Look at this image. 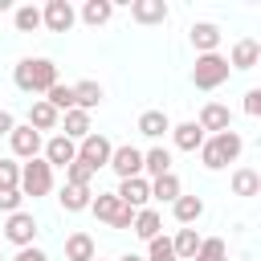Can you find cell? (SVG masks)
<instances>
[{"mask_svg":"<svg viewBox=\"0 0 261 261\" xmlns=\"http://www.w3.org/2000/svg\"><path fill=\"white\" fill-rule=\"evenodd\" d=\"M245 114H253V118L261 114V90H249L245 94Z\"/></svg>","mask_w":261,"mask_h":261,"instance_id":"cell-38","label":"cell"},{"mask_svg":"<svg viewBox=\"0 0 261 261\" xmlns=\"http://www.w3.org/2000/svg\"><path fill=\"white\" fill-rule=\"evenodd\" d=\"M130 16H135L139 24H163V20H167V4H163V0H135V4H130Z\"/></svg>","mask_w":261,"mask_h":261,"instance_id":"cell-14","label":"cell"},{"mask_svg":"<svg viewBox=\"0 0 261 261\" xmlns=\"http://www.w3.org/2000/svg\"><path fill=\"white\" fill-rule=\"evenodd\" d=\"M33 237H37V220H33V212H12L8 220H4V241H12V245H20V249H29L33 245Z\"/></svg>","mask_w":261,"mask_h":261,"instance_id":"cell-8","label":"cell"},{"mask_svg":"<svg viewBox=\"0 0 261 261\" xmlns=\"http://www.w3.org/2000/svg\"><path fill=\"white\" fill-rule=\"evenodd\" d=\"M57 122H61V114H57V110H53L45 98H37V102L29 106V126H33L37 135H41V130H53Z\"/></svg>","mask_w":261,"mask_h":261,"instance_id":"cell-16","label":"cell"},{"mask_svg":"<svg viewBox=\"0 0 261 261\" xmlns=\"http://www.w3.org/2000/svg\"><path fill=\"white\" fill-rule=\"evenodd\" d=\"M126 208H147V200H151V179H143V175H135V179H122L118 184V192H114Z\"/></svg>","mask_w":261,"mask_h":261,"instance_id":"cell-10","label":"cell"},{"mask_svg":"<svg viewBox=\"0 0 261 261\" xmlns=\"http://www.w3.org/2000/svg\"><path fill=\"white\" fill-rule=\"evenodd\" d=\"M171 130V118L163 114V110H143L139 114V135H147V139H163Z\"/></svg>","mask_w":261,"mask_h":261,"instance_id":"cell-18","label":"cell"},{"mask_svg":"<svg viewBox=\"0 0 261 261\" xmlns=\"http://www.w3.org/2000/svg\"><path fill=\"white\" fill-rule=\"evenodd\" d=\"M110 16H114V4H110V0H86V4H82V20L94 24V29L106 24Z\"/></svg>","mask_w":261,"mask_h":261,"instance_id":"cell-27","label":"cell"},{"mask_svg":"<svg viewBox=\"0 0 261 261\" xmlns=\"http://www.w3.org/2000/svg\"><path fill=\"white\" fill-rule=\"evenodd\" d=\"M94 175H98V171H94L90 163H82V159H73V163L65 167V184H82V188H90Z\"/></svg>","mask_w":261,"mask_h":261,"instance_id":"cell-34","label":"cell"},{"mask_svg":"<svg viewBox=\"0 0 261 261\" xmlns=\"http://www.w3.org/2000/svg\"><path fill=\"white\" fill-rule=\"evenodd\" d=\"M65 261H94V237L90 232H73L65 241Z\"/></svg>","mask_w":261,"mask_h":261,"instance_id":"cell-26","label":"cell"},{"mask_svg":"<svg viewBox=\"0 0 261 261\" xmlns=\"http://www.w3.org/2000/svg\"><path fill=\"white\" fill-rule=\"evenodd\" d=\"M241 151H245L241 135H237V130H220V135H212V139L200 143V163H204L208 171H220V167H228Z\"/></svg>","mask_w":261,"mask_h":261,"instance_id":"cell-2","label":"cell"},{"mask_svg":"<svg viewBox=\"0 0 261 261\" xmlns=\"http://www.w3.org/2000/svg\"><path fill=\"white\" fill-rule=\"evenodd\" d=\"M12 126H16V118L8 110H0V135H12Z\"/></svg>","mask_w":261,"mask_h":261,"instance_id":"cell-40","label":"cell"},{"mask_svg":"<svg viewBox=\"0 0 261 261\" xmlns=\"http://www.w3.org/2000/svg\"><path fill=\"white\" fill-rule=\"evenodd\" d=\"M232 192H237V196H257V192H261V175H257L253 167L232 171Z\"/></svg>","mask_w":261,"mask_h":261,"instance_id":"cell-30","label":"cell"},{"mask_svg":"<svg viewBox=\"0 0 261 261\" xmlns=\"http://www.w3.org/2000/svg\"><path fill=\"white\" fill-rule=\"evenodd\" d=\"M16 184H20V163L0 159V188H16Z\"/></svg>","mask_w":261,"mask_h":261,"instance_id":"cell-37","label":"cell"},{"mask_svg":"<svg viewBox=\"0 0 261 261\" xmlns=\"http://www.w3.org/2000/svg\"><path fill=\"white\" fill-rule=\"evenodd\" d=\"M192 45H196L200 53H216V45H220V29H216V24H208V20L192 24Z\"/></svg>","mask_w":261,"mask_h":261,"instance_id":"cell-22","label":"cell"},{"mask_svg":"<svg viewBox=\"0 0 261 261\" xmlns=\"http://www.w3.org/2000/svg\"><path fill=\"white\" fill-rule=\"evenodd\" d=\"M171 212H175V220H179V224H196V220L204 216V200H200V196H184V192H179V196H175V204H171Z\"/></svg>","mask_w":261,"mask_h":261,"instance_id":"cell-19","label":"cell"},{"mask_svg":"<svg viewBox=\"0 0 261 261\" xmlns=\"http://www.w3.org/2000/svg\"><path fill=\"white\" fill-rule=\"evenodd\" d=\"M0 261H4V257H0Z\"/></svg>","mask_w":261,"mask_h":261,"instance_id":"cell-43","label":"cell"},{"mask_svg":"<svg viewBox=\"0 0 261 261\" xmlns=\"http://www.w3.org/2000/svg\"><path fill=\"white\" fill-rule=\"evenodd\" d=\"M12 151L20 155V159H37V151H41V135L33 130V126H12Z\"/></svg>","mask_w":261,"mask_h":261,"instance_id":"cell-13","label":"cell"},{"mask_svg":"<svg viewBox=\"0 0 261 261\" xmlns=\"http://www.w3.org/2000/svg\"><path fill=\"white\" fill-rule=\"evenodd\" d=\"M143 261H175V253H171V241L159 232L155 241H147V257Z\"/></svg>","mask_w":261,"mask_h":261,"instance_id":"cell-35","label":"cell"},{"mask_svg":"<svg viewBox=\"0 0 261 261\" xmlns=\"http://www.w3.org/2000/svg\"><path fill=\"white\" fill-rule=\"evenodd\" d=\"M200 241H204V237H200L196 228H179V232H175V241H171L175 261H192V257H196V249H200Z\"/></svg>","mask_w":261,"mask_h":261,"instance_id":"cell-21","label":"cell"},{"mask_svg":"<svg viewBox=\"0 0 261 261\" xmlns=\"http://www.w3.org/2000/svg\"><path fill=\"white\" fill-rule=\"evenodd\" d=\"M143 171H147L151 179L167 175V171H171V155H167V147H151V151H143Z\"/></svg>","mask_w":261,"mask_h":261,"instance_id":"cell-25","label":"cell"},{"mask_svg":"<svg viewBox=\"0 0 261 261\" xmlns=\"http://www.w3.org/2000/svg\"><path fill=\"white\" fill-rule=\"evenodd\" d=\"M228 82V57L220 53H200L196 65H192V86L196 90H216Z\"/></svg>","mask_w":261,"mask_h":261,"instance_id":"cell-3","label":"cell"},{"mask_svg":"<svg viewBox=\"0 0 261 261\" xmlns=\"http://www.w3.org/2000/svg\"><path fill=\"white\" fill-rule=\"evenodd\" d=\"M106 167H114L118 179H135V175H143V151L130 147V143H122V147L110 151V163Z\"/></svg>","mask_w":261,"mask_h":261,"instance_id":"cell-6","label":"cell"},{"mask_svg":"<svg viewBox=\"0 0 261 261\" xmlns=\"http://www.w3.org/2000/svg\"><path fill=\"white\" fill-rule=\"evenodd\" d=\"M20 204H24V196H20V188H0V212H20Z\"/></svg>","mask_w":261,"mask_h":261,"instance_id":"cell-36","label":"cell"},{"mask_svg":"<svg viewBox=\"0 0 261 261\" xmlns=\"http://www.w3.org/2000/svg\"><path fill=\"white\" fill-rule=\"evenodd\" d=\"M171 139H175V147H179V151H200L204 130H200L196 122H179V126H171Z\"/></svg>","mask_w":261,"mask_h":261,"instance_id":"cell-24","label":"cell"},{"mask_svg":"<svg viewBox=\"0 0 261 261\" xmlns=\"http://www.w3.org/2000/svg\"><path fill=\"white\" fill-rule=\"evenodd\" d=\"M130 228H135V237L155 241V237H159V228H163V216H159L155 208H139V212H135V220H130Z\"/></svg>","mask_w":261,"mask_h":261,"instance_id":"cell-17","label":"cell"},{"mask_svg":"<svg viewBox=\"0 0 261 261\" xmlns=\"http://www.w3.org/2000/svg\"><path fill=\"white\" fill-rule=\"evenodd\" d=\"M118 261H143V257H139V253H122Z\"/></svg>","mask_w":261,"mask_h":261,"instance_id":"cell-41","label":"cell"},{"mask_svg":"<svg viewBox=\"0 0 261 261\" xmlns=\"http://www.w3.org/2000/svg\"><path fill=\"white\" fill-rule=\"evenodd\" d=\"M73 159H77V143H73V139L53 135V139L45 143V163H49V167H69Z\"/></svg>","mask_w":261,"mask_h":261,"instance_id":"cell-11","label":"cell"},{"mask_svg":"<svg viewBox=\"0 0 261 261\" xmlns=\"http://www.w3.org/2000/svg\"><path fill=\"white\" fill-rule=\"evenodd\" d=\"M57 200H61V208H65V212H82V208H90L94 192H90V188H82V184H65Z\"/></svg>","mask_w":261,"mask_h":261,"instance_id":"cell-20","label":"cell"},{"mask_svg":"<svg viewBox=\"0 0 261 261\" xmlns=\"http://www.w3.org/2000/svg\"><path fill=\"white\" fill-rule=\"evenodd\" d=\"M90 212H94L102 224H110V228H130V220H135V208H126L114 192H98V196L90 200Z\"/></svg>","mask_w":261,"mask_h":261,"instance_id":"cell-4","label":"cell"},{"mask_svg":"<svg viewBox=\"0 0 261 261\" xmlns=\"http://www.w3.org/2000/svg\"><path fill=\"white\" fill-rule=\"evenodd\" d=\"M20 196H49V188H53V167L45 163V159H29L24 167H20Z\"/></svg>","mask_w":261,"mask_h":261,"instance_id":"cell-5","label":"cell"},{"mask_svg":"<svg viewBox=\"0 0 261 261\" xmlns=\"http://www.w3.org/2000/svg\"><path fill=\"white\" fill-rule=\"evenodd\" d=\"M98 102H102V86L98 82H77L73 86V110H86L90 114Z\"/></svg>","mask_w":261,"mask_h":261,"instance_id":"cell-23","label":"cell"},{"mask_svg":"<svg viewBox=\"0 0 261 261\" xmlns=\"http://www.w3.org/2000/svg\"><path fill=\"white\" fill-rule=\"evenodd\" d=\"M175 196H179V175H175V171L151 179V200H167V204H175Z\"/></svg>","mask_w":261,"mask_h":261,"instance_id":"cell-28","label":"cell"},{"mask_svg":"<svg viewBox=\"0 0 261 261\" xmlns=\"http://www.w3.org/2000/svg\"><path fill=\"white\" fill-rule=\"evenodd\" d=\"M110 151H114V147H110V139H106V135H98V130H90V135L82 139V147H77V159H82V163H90V167L98 171V167H106V163H110Z\"/></svg>","mask_w":261,"mask_h":261,"instance_id":"cell-7","label":"cell"},{"mask_svg":"<svg viewBox=\"0 0 261 261\" xmlns=\"http://www.w3.org/2000/svg\"><path fill=\"white\" fill-rule=\"evenodd\" d=\"M86 135H90V114L86 110H65V139L82 143Z\"/></svg>","mask_w":261,"mask_h":261,"instance_id":"cell-29","label":"cell"},{"mask_svg":"<svg viewBox=\"0 0 261 261\" xmlns=\"http://www.w3.org/2000/svg\"><path fill=\"white\" fill-rule=\"evenodd\" d=\"M12 261H49V257H45V253H41L37 245H29V249H20V253H16Z\"/></svg>","mask_w":261,"mask_h":261,"instance_id":"cell-39","label":"cell"},{"mask_svg":"<svg viewBox=\"0 0 261 261\" xmlns=\"http://www.w3.org/2000/svg\"><path fill=\"white\" fill-rule=\"evenodd\" d=\"M12 82H16V90H24V94H49V90L57 86V65H53L49 57H24V61H16V69H12Z\"/></svg>","mask_w":261,"mask_h":261,"instance_id":"cell-1","label":"cell"},{"mask_svg":"<svg viewBox=\"0 0 261 261\" xmlns=\"http://www.w3.org/2000/svg\"><path fill=\"white\" fill-rule=\"evenodd\" d=\"M200 130H212V135H220V130H232V114H228V106H220V102H208L204 110H200V122H196Z\"/></svg>","mask_w":261,"mask_h":261,"instance_id":"cell-12","label":"cell"},{"mask_svg":"<svg viewBox=\"0 0 261 261\" xmlns=\"http://www.w3.org/2000/svg\"><path fill=\"white\" fill-rule=\"evenodd\" d=\"M73 20H77V12H73V4H69V0H49V4H45V12H41V24H45L49 33H69V29H73Z\"/></svg>","mask_w":261,"mask_h":261,"instance_id":"cell-9","label":"cell"},{"mask_svg":"<svg viewBox=\"0 0 261 261\" xmlns=\"http://www.w3.org/2000/svg\"><path fill=\"white\" fill-rule=\"evenodd\" d=\"M192 261H228V249H224V241H220V237H204Z\"/></svg>","mask_w":261,"mask_h":261,"instance_id":"cell-31","label":"cell"},{"mask_svg":"<svg viewBox=\"0 0 261 261\" xmlns=\"http://www.w3.org/2000/svg\"><path fill=\"white\" fill-rule=\"evenodd\" d=\"M45 102H49L57 114H61V110H73V86H61V82H57V86L45 94Z\"/></svg>","mask_w":261,"mask_h":261,"instance_id":"cell-33","label":"cell"},{"mask_svg":"<svg viewBox=\"0 0 261 261\" xmlns=\"http://www.w3.org/2000/svg\"><path fill=\"white\" fill-rule=\"evenodd\" d=\"M12 20H16V33H37V29H41V8H33V4H20Z\"/></svg>","mask_w":261,"mask_h":261,"instance_id":"cell-32","label":"cell"},{"mask_svg":"<svg viewBox=\"0 0 261 261\" xmlns=\"http://www.w3.org/2000/svg\"><path fill=\"white\" fill-rule=\"evenodd\" d=\"M257 57H261V45H257L253 37H245V41H237V45H232L228 69H253V65H257Z\"/></svg>","mask_w":261,"mask_h":261,"instance_id":"cell-15","label":"cell"},{"mask_svg":"<svg viewBox=\"0 0 261 261\" xmlns=\"http://www.w3.org/2000/svg\"><path fill=\"white\" fill-rule=\"evenodd\" d=\"M94 261H98V257H94Z\"/></svg>","mask_w":261,"mask_h":261,"instance_id":"cell-42","label":"cell"}]
</instances>
